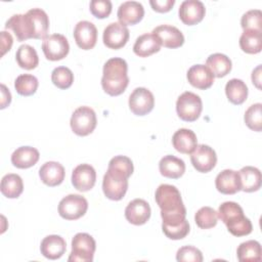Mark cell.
<instances>
[{
	"label": "cell",
	"mask_w": 262,
	"mask_h": 262,
	"mask_svg": "<svg viewBox=\"0 0 262 262\" xmlns=\"http://www.w3.org/2000/svg\"><path fill=\"white\" fill-rule=\"evenodd\" d=\"M159 170L164 177L177 179L184 174L185 164L181 159L168 155L161 159L159 163Z\"/></svg>",
	"instance_id": "25"
},
{
	"label": "cell",
	"mask_w": 262,
	"mask_h": 262,
	"mask_svg": "<svg viewBox=\"0 0 262 262\" xmlns=\"http://www.w3.org/2000/svg\"><path fill=\"white\" fill-rule=\"evenodd\" d=\"M206 67L212 72L214 77L222 78L231 71V60L222 53H213L206 60Z\"/></svg>",
	"instance_id": "31"
},
{
	"label": "cell",
	"mask_w": 262,
	"mask_h": 262,
	"mask_svg": "<svg viewBox=\"0 0 262 262\" xmlns=\"http://www.w3.org/2000/svg\"><path fill=\"white\" fill-rule=\"evenodd\" d=\"M133 163L131 159H129L126 156H116L114 157L110 163L107 170L118 173L120 175L125 176L126 178H129L133 173Z\"/></svg>",
	"instance_id": "39"
},
{
	"label": "cell",
	"mask_w": 262,
	"mask_h": 262,
	"mask_svg": "<svg viewBox=\"0 0 262 262\" xmlns=\"http://www.w3.org/2000/svg\"><path fill=\"white\" fill-rule=\"evenodd\" d=\"M66 241L57 234H50L43 238L40 246L41 254L50 260L59 259L66 252Z\"/></svg>",
	"instance_id": "21"
},
{
	"label": "cell",
	"mask_w": 262,
	"mask_h": 262,
	"mask_svg": "<svg viewBox=\"0 0 262 262\" xmlns=\"http://www.w3.org/2000/svg\"><path fill=\"white\" fill-rule=\"evenodd\" d=\"M206 8L199 0H185L180 4L178 14L181 21L187 26L199 24L205 16Z\"/></svg>",
	"instance_id": "14"
},
{
	"label": "cell",
	"mask_w": 262,
	"mask_h": 262,
	"mask_svg": "<svg viewBox=\"0 0 262 262\" xmlns=\"http://www.w3.org/2000/svg\"><path fill=\"white\" fill-rule=\"evenodd\" d=\"M38 79L31 74L19 75L14 81V88L16 92L23 96L33 95L38 88Z\"/></svg>",
	"instance_id": "36"
},
{
	"label": "cell",
	"mask_w": 262,
	"mask_h": 262,
	"mask_svg": "<svg viewBox=\"0 0 262 262\" xmlns=\"http://www.w3.org/2000/svg\"><path fill=\"white\" fill-rule=\"evenodd\" d=\"M162 229L165 235L170 239H181L189 232V224L186 219L177 225L162 224Z\"/></svg>",
	"instance_id": "42"
},
{
	"label": "cell",
	"mask_w": 262,
	"mask_h": 262,
	"mask_svg": "<svg viewBox=\"0 0 262 262\" xmlns=\"http://www.w3.org/2000/svg\"><path fill=\"white\" fill-rule=\"evenodd\" d=\"M151 34L156 36V38L159 40L161 46L167 47V48H178L182 46L184 43V36L174 26L170 25H161L156 27Z\"/></svg>",
	"instance_id": "13"
},
{
	"label": "cell",
	"mask_w": 262,
	"mask_h": 262,
	"mask_svg": "<svg viewBox=\"0 0 262 262\" xmlns=\"http://www.w3.org/2000/svg\"><path fill=\"white\" fill-rule=\"evenodd\" d=\"M17 64L25 70H33L39 63V57L34 47L28 44L20 45L15 53Z\"/></svg>",
	"instance_id": "35"
},
{
	"label": "cell",
	"mask_w": 262,
	"mask_h": 262,
	"mask_svg": "<svg viewBox=\"0 0 262 262\" xmlns=\"http://www.w3.org/2000/svg\"><path fill=\"white\" fill-rule=\"evenodd\" d=\"M1 192L8 199L18 198L24 190L23 179L19 175L14 173L6 174L1 179Z\"/></svg>",
	"instance_id": "29"
},
{
	"label": "cell",
	"mask_w": 262,
	"mask_h": 262,
	"mask_svg": "<svg viewBox=\"0 0 262 262\" xmlns=\"http://www.w3.org/2000/svg\"><path fill=\"white\" fill-rule=\"evenodd\" d=\"M217 220V212L211 207H202L194 215V221L202 229H209L216 226Z\"/></svg>",
	"instance_id": "37"
},
{
	"label": "cell",
	"mask_w": 262,
	"mask_h": 262,
	"mask_svg": "<svg viewBox=\"0 0 262 262\" xmlns=\"http://www.w3.org/2000/svg\"><path fill=\"white\" fill-rule=\"evenodd\" d=\"M187 80L198 89H208L214 83V75L205 64H194L187 71Z\"/></svg>",
	"instance_id": "20"
},
{
	"label": "cell",
	"mask_w": 262,
	"mask_h": 262,
	"mask_svg": "<svg viewBox=\"0 0 262 262\" xmlns=\"http://www.w3.org/2000/svg\"><path fill=\"white\" fill-rule=\"evenodd\" d=\"M176 260L178 262H202V252L192 246L181 247L176 253Z\"/></svg>",
	"instance_id": "43"
},
{
	"label": "cell",
	"mask_w": 262,
	"mask_h": 262,
	"mask_svg": "<svg viewBox=\"0 0 262 262\" xmlns=\"http://www.w3.org/2000/svg\"><path fill=\"white\" fill-rule=\"evenodd\" d=\"M5 29L11 30L18 41L34 38V30L29 16L26 14H13L5 24Z\"/></svg>",
	"instance_id": "18"
},
{
	"label": "cell",
	"mask_w": 262,
	"mask_h": 262,
	"mask_svg": "<svg viewBox=\"0 0 262 262\" xmlns=\"http://www.w3.org/2000/svg\"><path fill=\"white\" fill-rule=\"evenodd\" d=\"M203 110L202 99L190 91L183 92L176 101V112L178 117L186 122L195 121Z\"/></svg>",
	"instance_id": "5"
},
{
	"label": "cell",
	"mask_w": 262,
	"mask_h": 262,
	"mask_svg": "<svg viewBox=\"0 0 262 262\" xmlns=\"http://www.w3.org/2000/svg\"><path fill=\"white\" fill-rule=\"evenodd\" d=\"M88 209L87 200L80 194H69L61 199L58 204L60 217L67 220H77L85 215Z\"/></svg>",
	"instance_id": "6"
},
{
	"label": "cell",
	"mask_w": 262,
	"mask_h": 262,
	"mask_svg": "<svg viewBox=\"0 0 262 262\" xmlns=\"http://www.w3.org/2000/svg\"><path fill=\"white\" fill-rule=\"evenodd\" d=\"M225 93L233 104H242L248 97V87L241 79H231L225 85Z\"/></svg>",
	"instance_id": "34"
},
{
	"label": "cell",
	"mask_w": 262,
	"mask_h": 262,
	"mask_svg": "<svg viewBox=\"0 0 262 262\" xmlns=\"http://www.w3.org/2000/svg\"><path fill=\"white\" fill-rule=\"evenodd\" d=\"M74 38L81 49H92L97 41V29L93 23L81 20L74 29Z\"/></svg>",
	"instance_id": "12"
},
{
	"label": "cell",
	"mask_w": 262,
	"mask_h": 262,
	"mask_svg": "<svg viewBox=\"0 0 262 262\" xmlns=\"http://www.w3.org/2000/svg\"><path fill=\"white\" fill-rule=\"evenodd\" d=\"M96 244L94 238L85 232L77 233L72 239V252L68 261L91 262L93 261Z\"/></svg>",
	"instance_id": "3"
},
{
	"label": "cell",
	"mask_w": 262,
	"mask_h": 262,
	"mask_svg": "<svg viewBox=\"0 0 262 262\" xmlns=\"http://www.w3.org/2000/svg\"><path fill=\"white\" fill-rule=\"evenodd\" d=\"M42 50L45 57L55 61L64 58L70 50L68 39L61 34H52L46 36L42 42Z\"/></svg>",
	"instance_id": "7"
},
{
	"label": "cell",
	"mask_w": 262,
	"mask_h": 262,
	"mask_svg": "<svg viewBox=\"0 0 262 262\" xmlns=\"http://www.w3.org/2000/svg\"><path fill=\"white\" fill-rule=\"evenodd\" d=\"M224 224L226 225L228 231L234 236L248 235L253 230L252 222L249 218L244 215V212L238 213L230 218H228Z\"/></svg>",
	"instance_id": "32"
},
{
	"label": "cell",
	"mask_w": 262,
	"mask_h": 262,
	"mask_svg": "<svg viewBox=\"0 0 262 262\" xmlns=\"http://www.w3.org/2000/svg\"><path fill=\"white\" fill-rule=\"evenodd\" d=\"M128 189V178L110 170L103 176L102 190L104 195L112 201H120Z\"/></svg>",
	"instance_id": "8"
},
{
	"label": "cell",
	"mask_w": 262,
	"mask_h": 262,
	"mask_svg": "<svg viewBox=\"0 0 262 262\" xmlns=\"http://www.w3.org/2000/svg\"><path fill=\"white\" fill-rule=\"evenodd\" d=\"M12 43H13V38L12 36L10 35L9 32H6V31H2L1 32V55L3 56L7 51L10 50L11 46H12Z\"/></svg>",
	"instance_id": "46"
},
{
	"label": "cell",
	"mask_w": 262,
	"mask_h": 262,
	"mask_svg": "<svg viewBox=\"0 0 262 262\" xmlns=\"http://www.w3.org/2000/svg\"><path fill=\"white\" fill-rule=\"evenodd\" d=\"M172 143L174 148L181 154H191L198 145L196 135L193 131L186 128L177 130L173 137Z\"/></svg>",
	"instance_id": "23"
},
{
	"label": "cell",
	"mask_w": 262,
	"mask_h": 262,
	"mask_svg": "<svg viewBox=\"0 0 262 262\" xmlns=\"http://www.w3.org/2000/svg\"><path fill=\"white\" fill-rule=\"evenodd\" d=\"M40 158L38 149L32 146L17 147L11 155V163L19 169H27L34 166Z\"/></svg>",
	"instance_id": "24"
},
{
	"label": "cell",
	"mask_w": 262,
	"mask_h": 262,
	"mask_svg": "<svg viewBox=\"0 0 262 262\" xmlns=\"http://www.w3.org/2000/svg\"><path fill=\"white\" fill-rule=\"evenodd\" d=\"M96 181V172L89 164L78 165L72 173V184L79 191L90 190Z\"/></svg>",
	"instance_id": "15"
},
{
	"label": "cell",
	"mask_w": 262,
	"mask_h": 262,
	"mask_svg": "<svg viewBox=\"0 0 262 262\" xmlns=\"http://www.w3.org/2000/svg\"><path fill=\"white\" fill-rule=\"evenodd\" d=\"M103 43L111 49H120L129 40V30L121 23H111L103 30Z\"/></svg>",
	"instance_id": "11"
},
{
	"label": "cell",
	"mask_w": 262,
	"mask_h": 262,
	"mask_svg": "<svg viewBox=\"0 0 262 262\" xmlns=\"http://www.w3.org/2000/svg\"><path fill=\"white\" fill-rule=\"evenodd\" d=\"M156 202L161 209L162 224L177 225L186 216V209L183 205L180 191L171 184H161L155 194Z\"/></svg>",
	"instance_id": "1"
},
{
	"label": "cell",
	"mask_w": 262,
	"mask_h": 262,
	"mask_svg": "<svg viewBox=\"0 0 262 262\" xmlns=\"http://www.w3.org/2000/svg\"><path fill=\"white\" fill-rule=\"evenodd\" d=\"M149 4L155 11L168 12L175 4V0H150Z\"/></svg>",
	"instance_id": "45"
},
{
	"label": "cell",
	"mask_w": 262,
	"mask_h": 262,
	"mask_svg": "<svg viewBox=\"0 0 262 262\" xmlns=\"http://www.w3.org/2000/svg\"><path fill=\"white\" fill-rule=\"evenodd\" d=\"M244 120L251 130L260 132L262 130V104L258 102L250 105L245 113Z\"/></svg>",
	"instance_id": "38"
},
{
	"label": "cell",
	"mask_w": 262,
	"mask_h": 262,
	"mask_svg": "<svg viewBox=\"0 0 262 262\" xmlns=\"http://www.w3.org/2000/svg\"><path fill=\"white\" fill-rule=\"evenodd\" d=\"M155 105L154 94L144 87L135 88L129 96V107L136 116L147 115Z\"/></svg>",
	"instance_id": "9"
},
{
	"label": "cell",
	"mask_w": 262,
	"mask_h": 262,
	"mask_svg": "<svg viewBox=\"0 0 262 262\" xmlns=\"http://www.w3.org/2000/svg\"><path fill=\"white\" fill-rule=\"evenodd\" d=\"M239 46L246 53H259L262 49V32L255 30L244 31L239 37Z\"/></svg>",
	"instance_id": "30"
},
{
	"label": "cell",
	"mask_w": 262,
	"mask_h": 262,
	"mask_svg": "<svg viewBox=\"0 0 262 262\" xmlns=\"http://www.w3.org/2000/svg\"><path fill=\"white\" fill-rule=\"evenodd\" d=\"M52 83L59 89H68L74 82V74L67 67H57L51 73Z\"/></svg>",
	"instance_id": "40"
},
{
	"label": "cell",
	"mask_w": 262,
	"mask_h": 262,
	"mask_svg": "<svg viewBox=\"0 0 262 262\" xmlns=\"http://www.w3.org/2000/svg\"><path fill=\"white\" fill-rule=\"evenodd\" d=\"M1 94H2V99H1L0 107L5 108L7 105H9V103L11 101V94L4 84H1Z\"/></svg>",
	"instance_id": "47"
},
{
	"label": "cell",
	"mask_w": 262,
	"mask_h": 262,
	"mask_svg": "<svg viewBox=\"0 0 262 262\" xmlns=\"http://www.w3.org/2000/svg\"><path fill=\"white\" fill-rule=\"evenodd\" d=\"M127 71L128 64L125 59L113 57L106 60L101 78V86L104 92L111 96L122 94L129 84Z\"/></svg>",
	"instance_id": "2"
},
{
	"label": "cell",
	"mask_w": 262,
	"mask_h": 262,
	"mask_svg": "<svg viewBox=\"0 0 262 262\" xmlns=\"http://www.w3.org/2000/svg\"><path fill=\"white\" fill-rule=\"evenodd\" d=\"M241 25L244 31L255 30L262 32V12L260 9H252L243 14Z\"/></svg>",
	"instance_id": "41"
},
{
	"label": "cell",
	"mask_w": 262,
	"mask_h": 262,
	"mask_svg": "<svg viewBox=\"0 0 262 262\" xmlns=\"http://www.w3.org/2000/svg\"><path fill=\"white\" fill-rule=\"evenodd\" d=\"M144 15V8L141 3L137 1L123 2L117 12L119 23L124 26L135 25L139 23Z\"/></svg>",
	"instance_id": "17"
},
{
	"label": "cell",
	"mask_w": 262,
	"mask_h": 262,
	"mask_svg": "<svg viewBox=\"0 0 262 262\" xmlns=\"http://www.w3.org/2000/svg\"><path fill=\"white\" fill-rule=\"evenodd\" d=\"M89 7L91 13L97 18L107 17L112 12V2L110 0H92Z\"/></svg>",
	"instance_id": "44"
},
{
	"label": "cell",
	"mask_w": 262,
	"mask_h": 262,
	"mask_svg": "<svg viewBox=\"0 0 262 262\" xmlns=\"http://www.w3.org/2000/svg\"><path fill=\"white\" fill-rule=\"evenodd\" d=\"M64 174L63 166L53 161L46 162L39 169V176L42 182L48 186L59 185L64 179Z\"/></svg>",
	"instance_id": "22"
},
{
	"label": "cell",
	"mask_w": 262,
	"mask_h": 262,
	"mask_svg": "<svg viewBox=\"0 0 262 262\" xmlns=\"http://www.w3.org/2000/svg\"><path fill=\"white\" fill-rule=\"evenodd\" d=\"M190 161L193 168L201 172H210L217 163V156L215 150L206 144H198L190 154Z\"/></svg>",
	"instance_id": "10"
},
{
	"label": "cell",
	"mask_w": 262,
	"mask_h": 262,
	"mask_svg": "<svg viewBox=\"0 0 262 262\" xmlns=\"http://www.w3.org/2000/svg\"><path fill=\"white\" fill-rule=\"evenodd\" d=\"M160 49L161 44L151 33H145L139 36L133 45V51L139 57H147L160 51Z\"/></svg>",
	"instance_id": "26"
},
{
	"label": "cell",
	"mask_w": 262,
	"mask_h": 262,
	"mask_svg": "<svg viewBox=\"0 0 262 262\" xmlns=\"http://www.w3.org/2000/svg\"><path fill=\"white\" fill-rule=\"evenodd\" d=\"M241 190L245 192L257 191L261 186V172L258 168L252 166L243 167L239 171Z\"/></svg>",
	"instance_id": "27"
},
{
	"label": "cell",
	"mask_w": 262,
	"mask_h": 262,
	"mask_svg": "<svg viewBox=\"0 0 262 262\" xmlns=\"http://www.w3.org/2000/svg\"><path fill=\"white\" fill-rule=\"evenodd\" d=\"M33 30L34 39H44L49 29V18L47 13L41 8H32L27 11Z\"/></svg>",
	"instance_id": "28"
},
{
	"label": "cell",
	"mask_w": 262,
	"mask_h": 262,
	"mask_svg": "<svg viewBox=\"0 0 262 262\" xmlns=\"http://www.w3.org/2000/svg\"><path fill=\"white\" fill-rule=\"evenodd\" d=\"M236 256L241 262H258L262 259L261 245L257 241H247L242 243L237 250Z\"/></svg>",
	"instance_id": "33"
},
{
	"label": "cell",
	"mask_w": 262,
	"mask_h": 262,
	"mask_svg": "<svg viewBox=\"0 0 262 262\" xmlns=\"http://www.w3.org/2000/svg\"><path fill=\"white\" fill-rule=\"evenodd\" d=\"M125 217L131 224L142 225L146 223L150 217V207L146 201L135 199L127 205L125 209Z\"/></svg>",
	"instance_id": "16"
},
{
	"label": "cell",
	"mask_w": 262,
	"mask_h": 262,
	"mask_svg": "<svg viewBox=\"0 0 262 262\" xmlns=\"http://www.w3.org/2000/svg\"><path fill=\"white\" fill-rule=\"evenodd\" d=\"M215 185L219 192L223 194H234L241 190V178L238 172L225 169L221 171L215 179Z\"/></svg>",
	"instance_id": "19"
},
{
	"label": "cell",
	"mask_w": 262,
	"mask_h": 262,
	"mask_svg": "<svg viewBox=\"0 0 262 262\" xmlns=\"http://www.w3.org/2000/svg\"><path fill=\"white\" fill-rule=\"evenodd\" d=\"M96 115L90 106H80L74 111L70 125L73 132L79 136H86L93 132L96 127Z\"/></svg>",
	"instance_id": "4"
},
{
	"label": "cell",
	"mask_w": 262,
	"mask_h": 262,
	"mask_svg": "<svg viewBox=\"0 0 262 262\" xmlns=\"http://www.w3.org/2000/svg\"><path fill=\"white\" fill-rule=\"evenodd\" d=\"M252 82L253 84L260 89V83H261V64H259L253 72H252Z\"/></svg>",
	"instance_id": "48"
}]
</instances>
